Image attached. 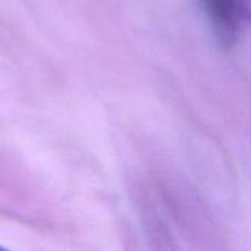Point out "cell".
<instances>
[{
    "instance_id": "obj_1",
    "label": "cell",
    "mask_w": 251,
    "mask_h": 251,
    "mask_svg": "<svg viewBox=\"0 0 251 251\" xmlns=\"http://www.w3.org/2000/svg\"><path fill=\"white\" fill-rule=\"evenodd\" d=\"M219 35L231 41L237 37L244 13L243 0H203Z\"/></svg>"
}]
</instances>
